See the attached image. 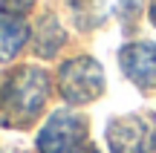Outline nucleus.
I'll use <instances>...</instances> for the list:
<instances>
[{
	"label": "nucleus",
	"instance_id": "1",
	"mask_svg": "<svg viewBox=\"0 0 156 153\" xmlns=\"http://www.w3.org/2000/svg\"><path fill=\"white\" fill-rule=\"evenodd\" d=\"M46 101V75L35 67H20L9 75L0 92V121L3 124H29Z\"/></svg>",
	"mask_w": 156,
	"mask_h": 153
},
{
	"label": "nucleus",
	"instance_id": "8",
	"mask_svg": "<svg viewBox=\"0 0 156 153\" xmlns=\"http://www.w3.org/2000/svg\"><path fill=\"white\" fill-rule=\"evenodd\" d=\"M139 6H142V0H122V15L124 17H136L139 15Z\"/></svg>",
	"mask_w": 156,
	"mask_h": 153
},
{
	"label": "nucleus",
	"instance_id": "3",
	"mask_svg": "<svg viewBox=\"0 0 156 153\" xmlns=\"http://www.w3.org/2000/svg\"><path fill=\"white\" fill-rule=\"evenodd\" d=\"M84 139H87V121L69 110H61L38 133V150L41 153H81Z\"/></svg>",
	"mask_w": 156,
	"mask_h": 153
},
{
	"label": "nucleus",
	"instance_id": "9",
	"mask_svg": "<svg viewBox=\"0 0 156 153\" xmlns=\"http://www.w3.org/2000/svg\"><path fill=\"white\" fill-rule=\"evenodd\" d=\"M9 6H15V12H23V9H29L32 6V0H6Z\"/></svg>",
	"mask_w": 156,
	"mask_h": 153
},
{
	"label": "nucleus",
	"instance_id": "6",
	"mask_svg": "<svg viewBox=\"0 0 156 153\" xmlns=\"http://www.w3.org/2000/svg\"><path fill=\"white\" fill-rule=\"evenodd\" d=\"M26 20L9 9H0V61H12L26 40Z\"/></svg>",
	"mask_w": 156,
	"mask_h": 153
},
{
	"label": "nucleus",
	"instance_id": "5",
	"mask_svg": "<svg viewBox=\"0 0 156 153\" xmlns=\"http://www.w3.org/2000/svg\"><path fill=\"white\" fill-rule=\"evenodd\" d=\"M122 69L133 84L156 87V43H130L122 49Z\"/></svg>",
	"mask_w": 156,
	"mask_h": 153
},
{
	"label": "nucleus",
	"instance_id": "2",
	"mask_svg": "<svg viewBox=\"0 0 156 153\" xmlns=\"http://www.w3.org/2000/svg\"><path fill=\"white\" fill-rule=\"evenodd\" d=\"M58 87H61V96L73 104H84L93 101L101 96L104 90V72L93 58H73L61 67L58 75Z\"/></svg>",
	"mask_w": 156,
	"mask_h": 153
},
{
	"label": "nucleus",
	"instance_id": "10",
	"mask_svg": "<svg viewBox=\"0 0 156 153\" xmlns=\"http://www.w3.org/2000/svg\"><path fill=\"white\" fill-rule=\"evenodd\" d=\"M151 20L156 23V0H151Z\"/></svg>",
	"mask_w": 156,
	"mask_h": 153
},
{
	"label": "nucleus",
	"instance_id": "4",
	"mask_svg": "<svg viewBox=\"0 0 156 153\" xmlns=\"http://www.w3.org/2000/svg\"><path fill=\"white\" fill-rule=\"evenodd\" d=\"M107 142L113 153H151L156 142V127L147 116H122L110 121Z\"/></svg>",
	"mask_w": 156,
	"mask_h": 153
},
{
	"label": "nucleus",
	"instance_id": "7",
	"mask_svg": "<svg viewBox=\"0 0 156 153\" xmlns=\"http://www.w3.org/2000/svg\"><path fill=\"white\" fill-rule=\"evenodd\" d=\"M64 43V35H61V26H58V20L52 15H46L44 20L38 23V29H35V49L41 52L44 58L55 55L58 46Z\"/></svg>",
	"mask_w": 156,
	"mask_h": 153
}]
</instances>
